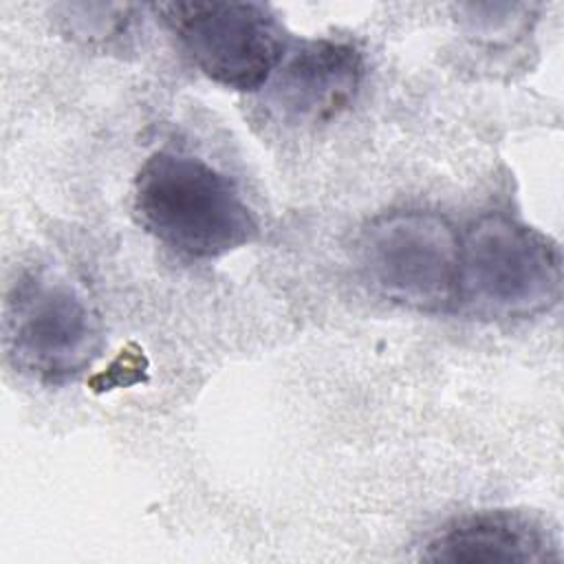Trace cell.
I'll list each match as a JSON object with an SVG mask.
<instances>
[{"mask_svg":"<svg viewBox=\"0 0 564 564\" xmlns=\"http://www.w3.org/2000/svg\"><path fill=\"white\" fill-rule=\"evenodd\" d=\"M132 209L150 236L187 258H220L258 238V220L234 181L189 154L161 150L145 159Z\"/></svg>","mask_w":564,"mask_h":564,"instance_id":"cell-1","label":"cell"},{"mask_svg":"<svg viewBox=\"0 0 564 564\" xmlns=\"http://www.w3.org/2000/svg\"><path fill=\"white\" fill-rule=\"evenodd\" d=\"M560 247L502 214L478 218L460 240L458 300L494 319H524L557 304Z\"/></svg>","mask_w":564,"mask_h":564,"instance_id":"cell-2","label":"cell"},{"mask_svg":"<svg viewBox=\"0 0 564 564\" xmlns=\"http://www.w3.org/2000/svg\"><path fill=\"white\" fill-rule=\"evenodd\" d=\"M101 322L84 293L51 271L20 275L4 311V344L13 366L48 386L77 379L101 350Z\"/></svg>","mask_w":564,"mask_h":564,"instance_id":"cell-3","label":"cell"},{"mask_svg":"<svg viewBox=\"0 0 564 564\" xmlns=\"http://www.w3.org/2000/svg\"><path fill=\"white\" fill-rule=\"evenodd\" d=\"M359 264L370 286L399 306L436 313L458 302L460 238L434 212L375 218L359 238Z\"/></svg>","mask_w":564,"mask_h":564,"instance_id":"cell-4","label":"cell"},{"mask_svg":"<svg viewBox=\"0 0 564 564\" xmlns=\"http://www.w3.org/2000/svg\"><path fill=\"white\" fill-rule=\"evenodd\" d=\"M152 9L200 73L234 90L267 86L289 51L278 15L258 2H159Z\"/></svg>","mask_w":564,"mask_h":564,"instance_id":"cell-5","label":"cell"},{"mask_svg":"<svg viewBox=\"0 0 564 564\" xmlns=\"http://www.w3.org/2000/svg\"><path fill=\"white\" fill-rule=\"evenodd\" d=\"M361 73V53L350 42L304 40L286 51L269 79L267 101L286 123H324L348 108Z\"/></svg>","mask_w":564,"mask_h":564,"instance_id":"cell-6","label":"cell"},{"mask_svg":"<svg viewBox=\"0 0 564 564\" xmlns=\"http://www.w3.org/2000/svg\"><path fill=\"white\" fill-rule=\"evenodd\" d=\"M430 562H557L560 546L553 533L533 516L509 509L476 511L452 520L434 533L423 553Z\"/></svg>","mask_w":564,"mask_h":564,"instance_id":"cell-7","label":"cell"}]
</instances>
